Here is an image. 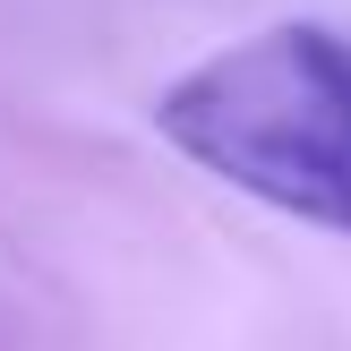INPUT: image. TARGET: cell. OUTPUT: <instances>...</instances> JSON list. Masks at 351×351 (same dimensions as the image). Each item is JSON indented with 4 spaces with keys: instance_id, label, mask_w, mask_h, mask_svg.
Listing matches in <instances>:
<instances>
[{
    "instance_id": "1",
    "label": "cell",
    "mask_w": 351,
    "mask_h": 351,
    "mask_svg": "<svg viewBox=\"0 0 351 351\" xmlns=\"http://www.w3.org/2000/svg\"><path fill=\"white\" fill-rule=\"evenodd\" d=\"M154 129L240 197L351 240V34L257 26L163 86Z\"/></svg>"
}]
</instances>
